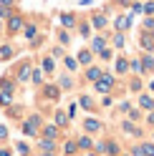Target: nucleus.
I'll return each instance as SVG.
<instances>
[{
    "label": "nucleus",
    "instance_id": "obj_27",
    "mask_svg": "<svg viewBox=\"0 0 154 156\" xmlns=\"http://www.w3.org/2000/svg\"><path fill=\"white\" fill-rule=\"evenodd\" d=\"M79 149H91V139L89 136H81L79 139Z\"/></svg>",
    "mask_w": 154,
    "mask_h": 156
},
{
    "label": "nucleus",
    "instance_id": "obj_22",
    "mask_svg": "<svg viewBox=\"0 0 154 156\" xmlns=\"http://www.w3.org/2000/svg\"><path fill=\"white\" fill-rule=\"evenodd\" d=\"M76 149H79V144H73V141H66V146H63V151L68 154V156H71V154H76Z\"/></svg>",
    "mask_w": 154,
    "mask_h": 156
},
{
    "label": "nucleus",
    "instance_id": "obj_10",
    "mask_svg": "<svg viewBox=\"0 0 154 156\" xmlns=\"http://www.w3.org/2000/svg\"><path fill=\"white\" fill-rule=\"evenodd\" d=\"M58 136V126H43V139H56Z\"/></svg>",
    "mask_w": 154,
    "mask_h": 156
},
{
    "label": "nucleus",
    "instance_id": "obj_34",
    "mask_svg": "<svg viewBox=\"0 0 154 156\" xmlns=\"http://www.w3.org/2000/svg\"><path fill=\"white\" fill-rule=\"evenodd\" d=\"M124 131H127V133H134V136L139 133V129H137V126H131V123H124Z\"/></svg>",
    "mask_w": 154,
    "mask_h": 156
},
{
    "label": "nucleus",
    "instance_id": "obj_7",
    "mask_svg": "<svg viewBox=\"0 0 154 156\" xmlns=\"http://www.w3.org/2000/svg\"><path fill=\"white\" fill-rule=\"evenodd\" d=\"M129 25H131V18H127V15H121V18H116V30H119V33H124V30H129Z\"/></svg>",
    "mask_w": 154,
    "mask_h": 156
},
{
    "label": "nucleus",
    "instance_id": "obj_37",
    "mask_svg": "<svg viewBox=\"0 0 154 156\" xmlns=\"http://www.w3.org/2000/svg\"><path fill=\"white\" fill-rule=\"evenodd\" d=\"M114 43H116V48H121L124 45V33H119L116 38H114Z\"/></svg>",
    "mask_w": 154,
    "mask_h": 156
},
{
    "label": "nucleus",
    "instance_id": "obj_11",
    "mask_svg": "<svg viewBox=\"0 0 154 156\" xmlns=\"http://www.w3.org/2000/svg\"><path fill=\"white\" fill-rule=\"evenodd\" d=\"M141 48H147V51L154 48V35H152V33H149V35H147V33L141 35Z\"/></svg>",
    "mask_w": 154,
    "mask_h": 156
},
{
    "label": "nucleus",
    "instance_id": "obj_16",
    "mask_svg": "<svg viewBox=\"0 0 154 156\" xmlns=\"http://www.w3.org/2000/svg\"><path fill=\"white\" fill-rule=\"evenodd\" d=\"M86 78H89V81H99V78H101V71H99V68H89V71H86Z\"/></svg>",
    "mask_w": 154,
    "mask_h": 156
},
{
    "label": "nucleus",
    "instance_id": "obj_39",
    "mask_svg": "<svg viewBox=\"0 0 154 156\" xmlns=\"http://www.w3.org/2000/svg\"><path fill=\"white\" fill-rule=\"evenodd\" d=\"M0 5H3V8H13L15 0H0Z\"/></svg>",
    "mask_w": 154,
    "mask_h": 156
},
{
    "label": "nucleus",
    "instance_id": "obj_3",
    "mask_svg": "<svg viewBox=\"0 0 154 156\" xmlns=\"http://www.w3.org/2000/svg\"><path fill=\"white\" fill-rule=\"evenodd\" d=\"M111 86H114V76L101 73V78L96 81V91H99V93H106V91H111Z\"/></svg>",
    "mask_w": 154,
    "mask_h": 156
},
{
    "label": "nucleus",
    "instance_id": "obj_45",
    "mask_svg": "<svg viewBox=\"0 0 154 156\" xmlns=\"http://www.w3.org/2000/svg\"><path fill=\"white\" fill-rule=\"evenodd\" d=\"M0 30H3V20H0Z\"/></svg>",
    "mask_w": 154,
    "mask_h": 156
},
{
    "label": "nucleus",
    "instance_id": "obj_12",
    "mask_svg": "<svg viewBox=\"0 0 154 156\" xmlns=\"http://www.w3.org/2000/svg\"><path fill=\"white\" fill-rule=\"evenodd\" d=\"M46 98H51V101H56V98H58V86H46Z\"/></svg>",
    "mask_w": 154,
    "mask_h": 156
},
{
    "label": "nucleus",
    "instance_id": "obj_1",
    "mask_svg": "<svg viewBox=\"0 0 154 156\" xmlns=\"http://www.w3.org/2000/svg\"><path fill=\"white\" fill-rule=\"evenodd\" d=\"M38 131H41V116L33 113V116H28L23 121V133L25 136H38Z\"/></svg>",
    "mask_w": 154,
    "mask_h": 156
},
{
    "label": "nucleus",
    "instance_id": "obj_14",
    "mask_svg": "<svg viewBox=\"0 0 154 156\" xmlns=\"http://www.w3.org/2000/svg\"><path fill=\"white\" fill-rule=\"evenodd\" d=\"M139 106H141V108H154V98H152V96H141V98H139Z\"/></svg>",
    "mask_w": 154,
    "mask_h": 156
},
{
    "label": "nucleus",
    "instance_id": "obj_5",
    "mask_svg": "<svg viewBox=\"0 0 154 156\" xmlns=\"http://www.w3.org/2000/svg\"><path fill=\"white\" fill-rule=\"evenodd\" d=\"M83 129L89 131V133H96V131L101 129V121H96V119H86V121H83Z\"/></svg>",
    "mask_w": 154,
    "mask_h": 156
},
{
    "label": "nucleus",
    "instance_id": "obj_18",
    "mask_svg": "<svg viewBox=\"0 0 154 156\" xmlns=\"http://www.w3.org/2000/svg\"><path fill=\"white\" fill-rule=\"evenodd\" d=\"M94 51L96 53H104V51H106V41H104V38H96V41H94Z\"/></svg>",
    "mask_w": 154,
    "mask_h": 156
},
{
    "label": "nucleus",
    "instance_id": "obj_24",
    "mask_svg": "<svg viewBox=\"0 0 154 156\" xmlns=\"http://www.w3.org/2000/svg\"><path fill=\"white\" fill-rule=\"evenodd\" d=\"M79 63H91V51H81L79 53Z\"/></svg>",
    "mask_w": 154,
    "mask_h": 156
},
{
    "label": "nucleus",
    "instance_id": "obj_31",
    "mask_svg": "<svg viewBox=\"0 0 154 156\" xmlns=\"http://www.w3.org/2000/svg\"><path fill=\"white\" fill-rule=\"evenodd\" d=\"M104 149H109V154H111V156H116V154H119V146L114 144V141H109V146H104Z\"/></svg>",
    "mask_w": 154,
    "mask_h": 156
},
{
    "label": "nucleus",
    "instance_id": "obj_28",
    "mask_svg": "<svg viewBox=\"0 0 154 156\" xmlns=\"http://www.w3.org/2000/svg\"><path fill=\"white\" fill-rule=\"evenodd\" d=\"M94 25L96 28H104V25H106V18H104V15H94Z\"/></svg>",
    "mask_w": 154,
    "mask_h": 156
},
{
    "label": "nucleus",
    "instance_id": "obj_8",
    "mask_svg": "<svg viewBox=\"0 0 154 156\" xmlns=\"http://www.w3.org/2000/svg\"><path fill=\"white\" fill-rule=\"evenodd\" d=\"M13 88H15V83L10 78H0V91L3 93H13Z\"/></svg>",
    "mask_w": 154,
    "mask_h": 156
},
{
    "label": "nucleus",
    "instance_id": "obj_25",
    "mask_svg": "<svg viewBox=\"0 0 154 156\" xmlns=\"http://www.w3.org/2000/svg\"><path fill=\"white\" fill-rule=\"evenodd\" d=\"M66 68H68V71H76V68H79V61H76V58H66Z\"/></svg>",
    "mask_w": 154,
    "mask_h": 156
},
{
    "label": "nucleus",
    "instance_id": "obj_6",
    "mask_svg": "<svg viewBox=\"0 0 154 156\" xmlns=\"http://www.w3.org/2000/svg\"><path fill=\"white\" fill-rule=\"evenodd\" d=\"M15 55V51H13V45H0V61H10V58Z\"/></svg>",
    "mask_w": 154,
    "mask_h": 156
},
{
    "label": "nucleus",
    "instance_id": "obj_38",
    "mask_svg": "<svg viewBox=\"0 0 154 156\" xmlns=\"http://www.w3.org/2000/svg\"><path fill=\"white\" fill-rule=\"evenodd\" d=\"M3 139H8V129H5L3 123H0V141H3Z\"/></svg>",
    "mask_w": 154,
    "mask_h": 156
},
{
    "label": "nucleus",
    "instance_id": "obj_30",
    "mask_svg": "<svg viewBox=\"0 0 154 156\" xmlns=\"http://www.w3.org/2000/svg\"><path fill=\"white\" fill-rule=\"evenodd\" d=\"M13 15V8H3L0 5V20H3V18H10Z\"/></svg>",
    "mask_w": 154,
    "mask_h": 156
},
{
    "label": "nucleus",
    "instance_id": "obj_20",
    "mask_svg": "<svg viewBox=\"0 0 154 156\" xmlns=\"http://www.w3.org/2000/svg\"><path fill=\"white\" fill-rule=\"evenodd\" d=\"M66 123H68V116L63 111H56V126H66Z\"/></svg>",
    "mask_w": 154,
    "mask_h": 156
},
{
    "label": "nucleus",
    "instance_id": "obj_19",
    "mask_svg": "<svg viewBox=\"0 0 154 156\" xmlns=\"http://www.w3.org/2000/svg\"><path fill=\"white\" fill-rule=\"evenodd\" d=\"M127 71H129L127 58H119V61H116V73H127Z\"/></svg>",
    "mask_w": 154,
    "mask_h": 156
},
{
    "label": "nucleus",
    "instance_id": "obj_13",
    "mask_svg": "<svg viewBox=\"0 0 154 156\" xmlns=\"http://www.w3.org/2000/svg\"><path fill=\"white\" fill-rule=\"evenodd\" d=\"M38 146H41V151H53V149H56V141H53V139H41Z\"/></svg>",
    "mask_w": 154,
    "mask_h": 156
},
{
    "label": "nucleus",
    "instance_id": "obj_35",
    "mask_svg": "<svg viewBox=\"0 0 154 156\" xmlns=\"http://www.w3.org/2000/svg\"><path fill=\"white\" fill-rule=\"evenodd\" d=\"M79 103L83 106V108H91V106H94V103H91V98H89V96H81V101H79Z\"/></svg>",
    "mask_w": 154,
    "mask_h": 156
},
{
    "label": "nucleus",
    "instance_id": "obj_42",
    "mask_svg": "<svg viewBox=\"0 0 154 156\" xmlns=\"http://www.w3.org/2000/svg\"><path fill=\"white\" fill-rule=\"evenodd\" d=\"M144 13H154V3H147V5H144Z\"/></svg>",
    "mask_w": 154,
    "mask_h": 156
},
{
    "label": "nucleus",
    "instance_id": "obj_17",
    "mask_svg": "<svg viewBox=\"0 0 154 156\" xmlns=\"http://www.w3.org/2000/svg\"><path fill=\"white\" fill-rule=\"evenodd\" d=\"M41 68L46 73H53V68H56V63H53V58H43V63H41Z\"/></svg>",
    "mask_w": 154,
    "mask_h": 156
},
{
    "label": "nucleus",
    "instance_id": "obj_43",
    "mask_svg": "<svg viewBox=\"0 0 154 156\" xmlns=\"http://www.w3.org/2000/svg\"><path fill=\"white\" fill-rule=\"evenodd\" d=\"M147 121H149V123H154V111L149 113V119H147Z\"/></svg>",
    "mask_w": 154,
    "mask_h": 156
},
{
    "label": "nucleus",
    "instance_id": "obj_46",
    "mask_svg": "<svg viewBox=\"0 0 154 156\" xmlns=\"http://www.w3.org/2000/svg\"><path fill=\"white\" fill-rule=\"evenodd\" d=\"M152 91H154V81H152Z\"/></svg>",
    "mask_w": 154,
    "mask_h": 156
},
{
    "label": "nucleus",
    "instance_id": "obj_21",
    "mask_svg": "<svg viewBox=\"0 0 154 156\" xmlns=\"http://www.w3.org/2000/svg\"><path fill=\"white\" fill-rule=\"evenodd\" d=\"M13 103V93H3L0 91V106H10Z\"/></svg>",
    "mask_w": 154,
    "mask_h": 156
},
{
    "label": "nucleus",
    "instance_id": "obj_44",
    "mask_svg": "<svg viewBox=\"0 0 154 156\" xmlns=\"http://www.w3.org/2000/svg\"><path fill=\"white\" fill-rule=\"evenodd\" d=\"M43 156H53V151H43Z\"/></svg>",
    "mask_w": 154,
    "mask_h": 156
},
{
    "label": "nucleus",
    "instance_id": "obj_29",
    "mask_svg": "<svg viewBox=\"0 0 154 156\" xmlns=\"http://www.w3.org/2000/svg\"><path fill=\"white\" fill-rule=\"evenodd\" d=\"M31 81H33V83H41V81H43V73H41V71H31Z\"/></svg>",
    "mask_w": 154,
    "mask_h": 156
},
{
    "label": "nucleus",
    "instance_id": "obj_4",
    "mask_svg": "<svg viewBox=\"0 0 154 156\" xmlns=\"http://www.w3.org/2000/svg\"><path fill=\"white\" fill-rule=\"evenodd\" d=\"M31 71H33V68H31V63H23L20 68H18V76H15V81H18V83H25L28 78H31Z\"/></svg>",
    "mask_w": 154,
    "mask_h": 156
},
{
    "label": "nucleus",
    "instance_id": "obj_33",
    "mask_svg": "<svg viewBox=\"0 0 154 156\" xmlns=\"http://www.w3.org/2000/svg\"><path fill=\"white\" fill-rule=\"evenodd\" d=\"M141 151H144V156H154V146H152V144H144Z\"/></svg>",
    "mask_w": 154,
    "mask_h": 156
},
{
    "label": "nucleus",
    "instance_id": "obj_41",
    "mask_svg": "<svg viewBox=\"0 0 154 156\" xmlns=\"http://www.w3.org/2000/svg\"><path fill=\"white\" fill-rule=\"evenodd\" d=\"M81 35H91V28L89 25H81Z\"/></svg>",
    "mask_w": 154,
    "mask_h": 156
},
{
    "label": "nucleus",
    "instance_id": "obj_2",
    "mask_svg": "<svg viewBox=\"0 0 154 156\" xmlns=\"http://www.w3.org/2000/svg\"><path fill=\"white\" fill-rule=\"evenodd\" d=\"M23 25H25V20H23V15H18V13H13L10 18H8V33L10 35H15V33H20L23 30Z\"/></svg>",
    "mask_w": 154,
    "mask_h": 156
},
{
    "label": "nucleus",
    "instance_id": "obj_36",
    "mask_svg": "<svg viewBox=\"0 0 154 156\" xmlns=\"http://www.w3.org/2000/svg\"><path fill=\"white\" fill-rule=\"evenodd\" d=\"M131 68H134L137 73H141V71H144V68H141V61H131Z\"/></svg>",
    "mask_w": 154,
    "mask_h": 156
},
{
    "label": "nucleus",
    "instance_id": "obj_9",
    "mask_svg": "<svg viewBox=\"0 0 154 156\" xmlns=\"http://www.w3.org/2000/svg\"><path fill=\"white\" fill-rule=\"evenodd\" d=\"M23 33H25V38H28V41H35V33H38V28H35L33 23H28V25H23Z\"/></svg>",
    "mask_w": 154,
    "mask_h": 156
},
{
    "label": "nucleus",
    "instance_id": "obj_26",
    "mask_svg": "<svg viewBox=\"0 0 154 156\" xmlns=\"http://www.w3.org/2000/svg\"><path fill=\"white\" fill-rule=\"evenodd\" d=\"M58 86H61V88H71V86H73V81H71L68 76H61V81H58Z\"/></svg>",
    "mask_w": 154,
    "mask_h": 156
},
{
    "label": "nucleus",
    "instance_id": "obj_15",
    "mask_svg": "<svg viewBox=\"0 0 154 156\" xmlns=\"http://www.w3.org/2000/svg\"><path fill=\"white\" fill-rule=\"evenodd\" d=\"M61 23H63L66 28H73V25H76V18H73L71 13H63V15H61Z\"/></svg>",
    "mask_w": 154,
    "mask_h": 156
},
{
    "label": "nucleus",
    "instance_id": "obj_40",
    "mask_svg": "<svg viewBox=\"0 0 154 156\" xmlns=\"http://www.w3.org/2000/svg\"><path fill=\"white\" fill-rule=\"evenodd\" d=\"M0 156H13V151L5 149V146H0Z\"/></svg>",
    "mask_w": 154,
    "mask_h": 156
},
{
    "label": "nucleus",
    "instance_id": "obj_32",
    "mask_svg": "<svg viewBox=\"0 0 154 156\" xmlns=\"http://www.w3.org/2000/svg\"><path fill=\"white\" fill-rule=\"evenodd\" d=\"M15 149H18V151H20V154H23V156H25V154H28V151H31V146H28V144H25V141H20V144H18V146H15Z\"/></svg>",
    "mask_w": 154,
    "mask_h": 156
},
{
    "label": "nucleus",
    "instance_id": "obj_23",
    "mask_svg": "<svg viewBox=\"0 0 154 156\" xmlns=\"http://www.w3.org/2000/svg\"><path fill=\"white\" fill-rule=\"evenodd\" d=\"M141 68H144V71H152V68H154V58H152V55H147V58L141 61Z\"/></svg>",
    "mask_w": 154,
    "mask_h": 156
}]
</instances>
